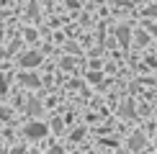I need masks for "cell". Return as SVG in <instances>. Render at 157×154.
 <instances>
[{"label":"cell","mask_w":157,"mask_h":154,"mask_svg":"<svg viewBox=\"0 0 157 154\" xmlns=\"http://www.w3.org/2000/svg\"><path fill=\"white\" fill-rule=\"evenodd\" d=\"M39 62H41V54L39 51H29L26 57H21V67H34Z\"/></svg>","instance_id":"7a4b0ae2"},{"label":"cell","mask_w":157,"mask_h":154,"mask_svg":"<svg viewBox=\"0 0 157 154\" xmlns=\"http://www.w3.org/2000/svg\"><path fill=\"white\" fill-rule=\"evenodd\" d=\"M142 144H144V136H142V134H134L132 141H129V146H132V149H139Z\"/></svg>","instance_id":"3957f363"},{"label":"cell","mask_w":157,"mask_h":154,"mask_svg":"<svg viewBox=\"0 0 157 154\" xmlns=\"http://www.w3.org/2000/svg\"><path fill=\"white\" fill-rule=\"evenodd\" d=\"M21 82H23V85H39L34 75H21Z\"/></svg>","instance_id":"5b68a950"},{"label":"cell","mask_w":157,"mask_h":154,"mask_svg":"<svg viewBox=\"0 0 157 154\" xmlns=\"http://www.w3.org/2000/svg\"><path fill=\"white\" fill-rule=\"evenodd\" d=\"M29 111H31V113H39L41 108H39V103H36V100H31V108H29Z\"/></svg>","instance_id":"ba28073f"},{"label":"cell","mask_w":157,"mask_h":154,"mask_svg":"<svg viewBox=\"0 0 157 154\" xmlns=\"http://www.w3.org/2000/svg\"><path fill=\"white\" fill-rule=\"evenodd\" d=\"M23 134H26L29 139H44V136H47V126L39 123V121H31V123L23 128Z\"/></svg>","instance_id":"6da1fadb"},{"label":"cell","mask_w":157,"mask_h":154,"mask_svg":"<svg viewBox=\"0 0 157 154\" xmlns=\"http://www.w3.org/2000/svg\"><path fill=\"white\" fill-rule=\"evenodd\" d=\"M144 13H147V16H157V5H155V8H147Z\"/></svg>","instance_id":"9c48e42d"},{"label":"cell","mask_w":157,"mask_h":154,"mask_svg":"<svg viewBox=\"0 0 157 154\" xmlns=\"http://www.w3.org/2000/svg\"><path fill=\"white\" fill-rule=\"evenodd\" d=\"M49 154H64V152H62V149H59V146H54V149H52V152H49Z\"/></svg>","instance_id":"30bf717a"},{"label":"cell","mask_w":157,"mask_h":154,"mask_svg":"<svg viewBox=\"0 0 157 154\" xmlns=\"http://www.w3.org/2000/svg\"><path fill=\"white\" fill-rule=\"evenodd\" d=\"M10 154H23V149H13V152H10Z\"/></svg>","instance_id":"8fae6325"},{"label":"cell","mask_w":157,"mask_h":154,"mask_svg":"<svg viewBox=\"0 0 157 154\" xmlns=\"http://www.w3.org/2000/svg\"><path fill=\"white\" fill-rule=\"evenodd\" d=\"M5 90H8V82H5V77H0V95H3Z\"/></svg>","instance_id":"52a82bcc"},{"label":"cell","mask_w":157,"mask_h":154,"mask_svg":"<svg viewBox=\"0 0 157 154\" xmlns=\"http://www.w3.org/2000/svg\"><path fill=\"white\" fill-rule=\"evenodd\" d=\"M121 116H126V118H134V111H132V103H126V105L121 108Z\"/></svg>","instance_id":"8992f818"},{"label":"cell","mask_w":157,"mask_h":154,"mask_svg":"<svg viewBox=\"0 0 157 154\" xmlns=\"http://www.w3.org/2000/svg\"><path fill=\"white\" fill-rule=\"evenodd\" d=\"M119 41L124 44V46L129 44V28H126V26H121V28H119Z\"/></svg>","instance_id":"277c9868"}]
</instances>
